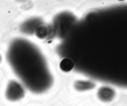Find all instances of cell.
<instances>
[{
	"instance_id": "obj_2",
	"label": "cell",
	"mask_w": 127,
	"mask_h": 106,
	"mask_svg": "<svg viewBox=\"0 0 127 106\" xmlns=\"http://www.w3.org/2000/svg\"><path fill=\"white\" fill-rule=\"evenodd\" d=\"M98 94L100 98L105 101H109L114 96L113 90L108 88L101 89Z\"/></svg>"
},
{
	"instance_id": "obj_3",
	"label": "cell",
	"mask_w": 127,
	"mask_h": 106,
	"mask_svg": "<svg viewBox=\"0 0 127 106\" xmlns=\"http://www.w3.org/2000/svg\"><path fill=\"white\" fill-rule=\"evenodd\" d=\"M60 66L63 71L68 72L72 69L73 67V63L69 58H64L61 61Z\"/></svg>"
},
{
	"instance_id": "obj_1",
	"label": "cell",
	"mask_w": 127,
	"mask_h": 106,
	"mask_svg": "<svg viewBox=\"0 0 127 106\" xmlns=\"http://www.w3.org/2000/svg\"><path fill=\"white\" fill-rule=\"evenodd\" d=\"M23 89L18 83L11 82L8 85L6 91V96L9 100H18L23 97Z\"/></svg>"
}]
</instances>
